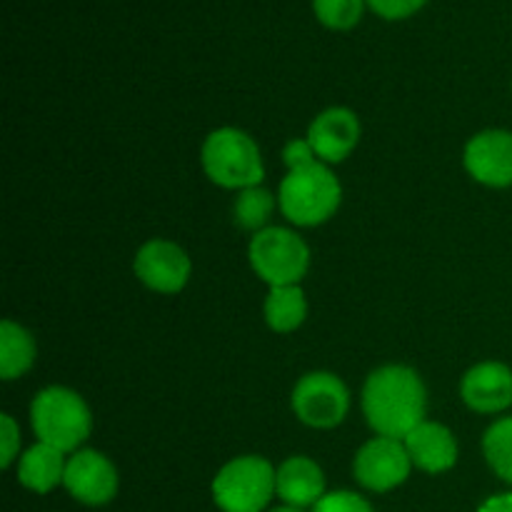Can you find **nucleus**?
Masks as SVG:
<instances>
[{"mask_svg":"<svg viewBox=\"0 0 512 512\" xmlns=\"http://www.w3.org/2000/svg\"><path fill=\"white\" fill-rule=\"evenodd\" d=\"M360 135H363V125L353 110L328 108L315 115L305 138L310 140L320 163L335 165L353 155L360 143Z\"/></svg>","mask_w":512,"mask_h":512,"instance_id":"12","label":"nucleus"},{"mask_svg":"<svg viewBox=\"0 0 512 512\" xmlns=\"http://www.w3.org/2000/svg\"><path fill=\"white\" fill-rule=\"evenodd\" d=\"M68 455L45 443H35L18 458V483L38 495L53 493L65 480Z\"/></svg>","mask_w":512,"mask_h":512,"instance_id":"16","label":"nucleus"},{"mask_svg":"<svg viewBox=\"0 0 512 512\" xmlns=\"http://www.w3.org/2000/svg\"><path fill=\"white\" fill-rule=\"evenodd\" d=\"M283 163L288 165V170H298V168H305V165L318 163V155H315L313 145H310L308 138H293L285 143Z\"/></svg>","mask_w":512,"mask_h":512,"instance_id":"25","label":"nucleus"},{"mask_svg":"<svg viewBox=\"0 0 512 512\" xmlns=\"http://www.w3.org/2000/svg\"><path fill=\"white\" fill-rule=\"evenodd\" d=\"M275 208H278V198L268 188H263V185L240 190L233 203L235 225L250 230L253 235L260 233V230L270 228V218H273Z\"/></svg>","mask_w":512,"mask_h":512,"instance_id":"19","label":"nucleus"},{"mask_svg":"<svg viewBox=\"0 0 512 512\" xmlns=\"http://www.w3.org/2000/svg\"><path fill=\"white\" fill-rule=\"evenodd\" d=\"M463 165L470 178L488 188H510L512 185V133L503 128H490L473 135L465 145Z\"/></svg>","mask_w":512,"mask_h":512,"instance_id":"11","label":"nucleus"},{"mask_svg":"<svg viewBox=\"0 0 512 512\" xmlns=\"http://www.w3.org/2000/svg\"><path fill=\"white\" fill-rule=\"evenodd\" d=\"M313 512H375V508L360 493H353V490H335V493H325L315 503Z\"/></svg>","mask_w":512,"mask_h":512,"instance_id":"22","label":"nucleus"},{"mask_svg":"<svg viewBox=\"0 0 512 512\" xmlns=\"http://www.w3.org/2000/svg\"><path fill=\"white\" fill-rule=\"evenodd\" d=\"M478 512H512V493H500L485 500Z\"/></svg>","mask_w":512,"mask_h":512,"instance_id":"26","label":"nucleus"},{"mask_svg":"<svg viewBox=\"0 0 512 512\" xmlns=\"http://www.w3.org/2000/svg\"><path fill=\"white\" fill-rule=\"evenodd\" d=\"M483 455L488 460L490 470L498 475L503 483L512 485V415L500 418L485 430L483 435Z\"/></svg>","mask_w":512,"mask_h":512,"instance_id":"20","label":"nucleus"},{"mask_svg":"<svg viewBox=\"0 0 512 512\" xmlns=\"http://www.w3.org/2000/svg\"><path fill=\"white\" fill-rule=\"evenodd\" d=\"M270 512H305V510L293 508V505H280V508H273Z\"/></svg>","mask_w":512,"mask_h":512,"instance_id":"27","label":"nucleus"},{"mask_svg":"<svg viewBox=\"0 0 512 512\" xmlns=\"http://www.w3.org/2000/svg\"><path fill=\"white\" fill-rule=\"evenodd\" d=\"M200 163L210 183L225 190H245L260 185L265 163L258 143L240 128H218L205 138Z\"/></svg>","mask_w":512,"mask_h":512,"instance_id":"4","label":"nucleus"},{"mask_svg":"<svg viewBox=\"0 0 512 512\" xmlns=\"http://www.w3.org/2000/svg\"><path fill=\"white\" fill-rule=\"evenodd\" d=\"M295 418L315 430L338 428L350 413V390L343 380L328 370L305 373L290 395Z\"/></svg>","mask_w":512,"mask_h":512,"instance_id":"7","label":"nucleus"},{"mask_svg":"<svg viewBox=\"0 0 512 512\" xmlns=\"http://www.w3.org/2000/svg\"><path fill=\"white\" fill-rule=\"evenodd\" d=\"M343 188L330 165L313 163L288 170L278 190V208L288 223L298 228H318L328 223L340 208Z\"/></svg>","mask_w":512,"mask_h":512,"instance_id":"3","label":"nucleus"},{"mask_svg":"<svg viewBox=\"0 0 512 512\" xmlns=\"http://www.w3.org/2000/svg\"><path fill=\"white\" fill-rule=\"evenodd\" d=\"M0 445H3V455H0V465L10 468L20 455V428L13 420V415H0Z\"/></svg>","mask_w":512,"mask_h":512,"instance_id":"23","label":"nucleus"},{"mask_svg":"<svg viewBox=\"0 0 512 512\" xmlns=\"http://www.w3.org/2000/svg\"><path fill=\"white\" fill-rule=\"evenodd\" d=\"M460 398L473 413H503L512 405V370L498 360L473 365L460 380Z\"/></svg>","mask_w":512,"mask_h":512,"instance_id":"13","label":"nucleus"},{"mask_svg":"<svg viewBox=\"0 0 512 512\" xmlns=\"http://www.w3.org/2000/svg\"><path fill=\"white\" fill-rule=\"evenodd\" d=\"M275 470L268 458L240 455L213 478L210 493L223 512H263L275 498Z\"/></svg>","mask_w":512,"mask_h":512,"instance_id":"5","label":"nucleus"},{"mask_svg":"<svg viewBox=\"0 0 512 512\" xmlns=\"http://www.w3.org/2000/svg\"><path fill=\"white\" fill-rule=\"evenodd\" d=\"M135 278L148 290L160 295H175L188 285L193 263L185 248L165 238H153L140 245L133 260Z\"/></svg>","mask_w":512,"mask_h":512,"instance_id":"9","label":"nucleus"},{"mask_svg":"<svg viewBox=\"0 0 512 512\" xmlns=\"http://www.w3.org/2000/svg\"><path fill=\"white\" fill-rule=\"evenodd\" d=\"M118 485V470L103 453L93 448H80L68 455L63 488L73 500L90 508H100L118 495Z\"/></svg>","mask_w":512,"mask_h":512,"instance_id":"10","label":"nucleus"},{"mask_svg":"<svg viewBox=\"0 0 512 512\" xmlns=\"http://www.w3.org/2000/svg\"><path fill=\"white\" fill-rule=\"evenodd\" d=\"M30 425L38 443L73 455L93 433V413L80 393L63 385H50L35 393L30 403Z\"/></svg>","mask_w":512,"mask_h":512,"instance_id":"2","label":"nucleus"},{"mask_svg":"<svg viewBox=\"0 0 512 512\" xmlns=\"http://www.w3.org/2000/svg\"><path fill=\"white\" fill-rule=\"evenodd\" d=\"M413 460L403 440L375 435L355 453L353 475L370 493H390L410 478Z\"/></svg>","mask_w":512,"mask_h":512,"instance_id":"8","label":"nucleus"},{"mask_svg":"<svg viewBox=\"0 0 512 512\" xmlns=\"http://www.w3.org/2000/svg\"><path fill=\"white\" fill-rule=\"evenodd\" d=\"M380 18L385 20H403L418 13L428 0H365Z\"/></svg>","mask_w":512,"mask_h":512,"instance_id":"24","label":"nucleus"},{"mask_svg":"<svg viewBox=\"0 0 512 512\" xmlns=\"http://www.w3.org/2000/svg\"><path fill=\"white\" fill-rule=\"evenodd\" d=\"M428 413V388L408 365H383L363 385V415L375 435L405 440Z\"/></svg>","mask_w":512,"mask_h":512,"instance_id":"1","label":"nucleus"},{"mask_svg":"<svg viewBox=\"0 0 512 512\" xmlns=\"http://www.w3.org/2000/svg\"><path fill=\"white\" fill-rule=\"evenodd\" d=\"M250 268L270 288L300 285L310 268V248L295 230L270 225L253 235L248 245Z\"/></svg>","mask_w":512,"mask_h":512,"instance_id":"6","label":"nucleus"},{"mask_svg":"<svg viewBox=\"0 0 512 512\" xmlns=\"http://www.w3.org/2000/svg\"><path fill=\"white\" fill-rule=\"evenodd\" d=\"M315 18L330 30H350L360 23L365 0H313Z\"/></svg>","mask_w":512,"mask_h":512,"instance_id":"21","label":"nucleus"},{"mask_svg":"<svg viewBox=\"0 0 512 512\" xmlns=\"http://www.w3.org/2000/svg\"><path fill=\"white\" fill-rule=\"evenodd\" d=\"M265 323L270 330L285 335L298 330L308 318V298L300 285H280V288H270L265 295Z\"/></svg>","mask_w":512,"mask_h":512,"instance_id":"18","label":"nucleus"},{"mask_svg":"<svg viewBox=\"0 0 512 512\" xmlns=\"http://www.w3.org/2000/svg\"><path fill=\"white\" fill-rule=\"evenodd\" d=\"M35 338L18 325L15 320H3L0 323V378L5 383L18 380L33 368L35 363Z\"/></svg>","mask_w":512,"mask_h":512,"instance_id":"17","label":"nucleus"},{"mask_svg":"<svg viewBox=\"0 0 512 512\" xmlns=\"http://www.w3.org/2000/svg\"><path fill=\"white\" fill-rule=\"evenodd\" d=\"M275 495L283 505L293 508H315L325 495V473L308 455H290L275 470Z\"/></svg>","mask_w":512,"mask_h":512,"instance_id":"15","label":"nucleus"},{"mask_svg":"<svg viewBox=\"0 0 512 512\" xmlns=\"http://www.w3.org/2000/svg\"><path fill=\"white\" fill-rule=\"evenodd\" d=\"M403 443L410 460H413V468L423 470L428 475L448 473L458 463L460 450L453 430L443 423H435V420L420 423Z\"/></svg>","mask_w":512,"mask_h":512,"instance_id":"14","label":"nucleus"}]
</instances>
